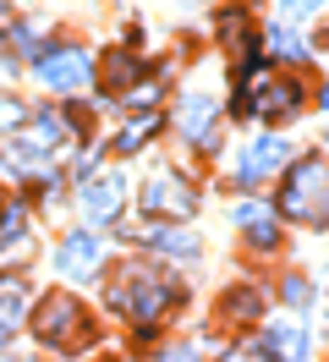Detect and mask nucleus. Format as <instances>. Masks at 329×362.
Segmentation results:
<instances>
[{
  "mask_svg": "<svg viewBox=\"0 0 329 362\" xmlns=\"http://www.w3.org/2000/svg\"><path fill=\"white\" fill-rule=\"evenodd\" d=\"M171 296H175V286L165 280V274H154L149 264H132V269L115 280L110 302H115L127 318H137V324H154V318L171 308Z\"/></svg>",
  "mask_w": 329,
  "mask_h": 362,
  "instance_id": "nucleus-1",
  "label": "nucleus"
},
{
  "mask_svg": "<svg viewBox=\"0 0 329 362\" xmlns=\"http://www.w3.org/2000/svg\"><path fill=\"white\" fill-rule=\"evenodd\" d=\"M280 209H285V220H302V226H318V220H324L329 214V165L324 159H302V165L285 176Z\"/></svg>",
  "mask_w": 329,
  "mask_h": 362,
  "instance_id": "nucleus-2",
  "label": "nucleus"
},
{
  "mask_svg": "<svg viewBox=\"0 0 329 362\" xmlns=\"http://www.w3.org/2000/svg\"><path fill=\"white\" fill-rule=\"evenodd\" d=\"M33 329H39V340H50V346H83L88 340V313L77 296H44V308L33 313Z\"/></svg>",
  "mask_w": 329,
  "mask_h": 362,
  "instance_id": "nucleus-3",
  "label": "nucleus"
},
{
  "mask_svg": "<svg viewBox=\"0 0 329 362\" xmlns=\"http://www.w3.org/2000/svg\"><path fill=\"white\" fill-rule=\"evenodd\" d=\"M143 209L154 220H192L197 214V187L175 170H154L149 187H143Z\"/></svg>",
  "mask_w": 329,
  "mask_h": 362,
  "instance_id": "nucleus-4",
  "label": "nucleus"
},
{
  "mask_svg": "<svg viewBox=\"0 0 329 362\" xmlns=\"http://www.w3.org/2000/svg\"><path fill=\"white\" fill-rule=\"evenodd\" d=\"M241 105H247L253 115L280 121V115H291L296 105H302V88H296L291 77H280V71H253V77H247V93H241Z\"/></svg>",
  "mask_w": 329,
  "mask_h": 362,
  "instance_id": "nucleus-5",
  "label": "nucleus"
},
{
  "mask_svg": "<svg viewBox=\"0 0 329 362\" xmlns=\"http://www.w3.org/2000/svg\"><path fill=\"white\" fill-rule=\"evenodd\" d=\"M39 77L55 93H83L88 88V55H83V49H71V45L50 49V55H39Z\"/></svg>",
  "mask_w": 329,
  "mask_h": 362,
  "instance_id": "nucleus-6",
  "label": "nucleus"
},
{
  "mask_svg": "<svg viewBox=\"0 0 329 362\" xmlns=\"http://www.w3.org/2000/svg\"><path fill=\"white\" fill-rule=\"evenodd\" d=\"M285 159H291V148H285V137H253L247 143V154H241V165H236V176H241V187H258V181H269L275 170H285Z\"/></svg>",
  "mask_w": 329,
  "mask_h": 362,
  "instance_id": "nucleus-7",
  "label": "nucleus"
},
{
  "mask_svg": "<svg viewBox=\"0 0 329 362\" xmlns=\"http://www.w3.org/2000/svg\"><path fill=\"white\" fill-rule=\"evenodd\" d=\"M121 204H127V187H121V176H115V170H105V176H93V181L83 187L88 220H115V214H121Z\"/></svg>",
  "mask_w": 329,
  "mask_h": 362,
  "instance_id": "nucleus-8",
  "label": "nucleus"
},
{
  "mask_svg": "<svg viewBox=\"0 0 329 362\" xmlns=\"http://www.w3.org/2000/svg\"><path fill=\"white\" fill-rule=\"evenodd\" d=\"M55 258H61V274H71V280H93L105 252H99V236H66Z\"/></svg>",
  "mask_w": 329,
  "mask_h": 362,
  "instance_id": "nucleus-9",
  "label": "nucleus"
},
{
  "mask_svg": "<svg viewBox=\"0 0 329 362\" xmlns=\"http://www.w3.org/2000/svg\"><path fill=\"white\" fill-rule=\"evenodd\" d=\"M307 357V329L296 318H285L269 329V362H302Z\"/></svg>",
  "mask_w": 329,
  "mask_h": 362,
  "instance_id": "nucleus-10",
  "label": "nucleus"
},
{
  "mask_svg": "<svg viewBox=\"0 0 329 362\" xmlns=\"http://www.w3.org/2000/svg\"><path fill=\"white\" fill-rule=\"evenodd\" d=\"M236 226L247 230L258 247H275V242H280V226H275V214H269L263 204H241L236 209Z\"/></svg>",
  "mask_w": 329,
  "mask_h": 362,
  "instance_id": "nucleus-11",
  "label": "nucleus"
},
{
  "mask_svg": "<svg viewBox=\"0 0 329 362\" xmlns=\"http://www.w3.org/2000/svg\"><path fill=\"white\" fill-rule=\"evenodd\" d=\"M22 308H28V286H22L17 274H6L0 280V340L22 324Z\"/></svg>",
  "mask_w": 329,
  "mask_h": 362,
  "instance_id": "nucleus-12",
  "label": "nucleus"
},
{
  "mask_svg": "<svg viewBox=\"0 0 329 362\" xmlns=\"http://www.w3.org/2000/svg\"><path fill=\"white\" fill-rule=\"evenodd\" d=\"M66 132H71V127H66V115L61 110H44V115H33V132L22 137V148H33V154H39V148H55Z\"/></svg>",
  "mask_w": 329,
  "mask_h": 362,
  "instance_id": "nucleus-13",
  "label": "nucleus"
},
{
  "mask_svg": "<svg viewBox=\"0 0 329 362\" xmlns=\"http://www.w3.org/2000/svg\"><path fill=\"white\" fill-rule=\"evenodd\" d=\"M209 121H214V99L192 93V99L181 105V132H187V137H203V143H214V137H209Z\"/></svg>",
  "mask_w": 329,
  "mask_h": 362,
  "instance_id": "nucleus-14",
  "label": "nucleus"
},
{
  "mask_svg": "<svg viewBox=\"0 0 329 362\" xmlns=\"http://www.w3.org/2000/svg\"><path fill=\"white\" fill-rule=\"evenodd\" d=\"M132 55H121V49H115V55H105V88H115V93H127L132 88Z\"/></svg>",
  "mask_w": 329,
  "mask_h": 362,
  "instance_id": "nucleus-15",
  "label": "nucleus"
},
{
  "mask_svg": "<svg viewBox=\"0 0 329 362\" xmlns=\"http://www.w3.org/2000/svg\"><path fill=\"white\" fill-rule=\"evenodd\" d=\"M149 132H154V115H137V121H132L127 132L115 137V148H121V154H137V148L149 143Z\"/></svg>",
  "mask_w": 329,
  "mask_h": 362,
  "instance_id": "nucleus-16",
  "label": "nucleus"
},
{
  "mask_svg": "<svg viewBox=\"0 0 329 362\" xmlns=\"http://www.w3.org/2000/svg\"><path fill=\"white\" fill-rule=\"evenodd\" d=\"M143 236H149L154 247H165V252H181V258H192V252H197V242H192V236H181V230H143Z\"/></svg>",
  "mask_w": 329,
  "mask_h": 362,
  "instance_id": "nucleus-17",
  "label": "nucleus"
},
{
  "mask_svg": "<svg viewBox=\"0 0 329 362\" xmlns=\"http://www.w3.org/2000/svg\"><path fill=\"white\" fill-rule=\"evenodd\" d=\"M22 121H28V110H22V99H11V93H0V132H17Z\"/></svg>",
  "mask_w": 329,
  "mask_h": 362,
  "instance_id": "nucleus-18",
  "label": "nucleus"
},
{
  "mask_svg": "<svg viewBox=\"0 0 329 362\" xmlns=\"http://www.w3.org/2000/svg\"><path fill=\"white\" fill-rule=\"evenodd\" d=\"M269 49H275V55H291V61H302V39H296L291 28H275V33H269Z\"/></svg>",
  "mask_w": 329,
  "mask_h": 362,
  "instance_id": "nucleus-19",
  "label": "nucleus"
},
{
  "mask_svg": "<svg viewBox=\"0 0 329 362\" xmlns=\"http://www.w3.org/2000/svg\"><path fill=\"white\" fill-rule=\"evenodd\" d=\"M225 308H231L236 318H253V313H258V296H253V291H236L231 302H225Z\"/></svg>",
  "mask_w": 329,
  "mask_h": 362,
  "instance_id": "nucleus-20",
  "label": "nucleus"
},
{
  "mask_svg": "<svg viewBox=\"0 0 329 362\" xmlns=\"http://www.w3.org/2000/svg\"><path fill=\"white\" fill-rule=\"evenodd\" d=\"M318 6H324V0H280V11H285V17H313Z\"/></svg>",
  "mask_w": 329,
  "mask_h": 362,
  "instance_id": "nucleus-21",
  "label": "nucleus"
},
{
  "mask_svg": "<svg viewBox=\"0 0 329 362\" xmlns=\"http://www.w3.org/2000/svg\"><path fill=\"white\" fill-rule=\"evenodd\" d=\"M165 362H197V357H192V351H171Z\"/></svg>",
  "mask_w": 329,
  "mask_h": 362,
  "instance_id": "nucleus-22",
  "label": "nucleus"
},
{
  "mask_svg": "<svg viewBox=\"0 0 329 362\" xmlns=\"http://www.w3.org/2000/svg\"><path fill=\"white\" fill-rule=\"evenodd\" d=\"M324 110H329V88H324Z\"/></svg>",
  "mask_w": 329,
  "mask_h": 362,
  "instance_id": "nucleus-23",
  "label": "nucleus"
}]
</instances>
